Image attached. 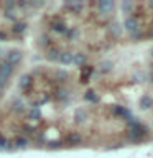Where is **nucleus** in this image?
I'll return each mask as SVG.
<instances>
[{
    "label": "nucleus",
    "instance_id": "nucleus-16",
    "mask_svg": "<svg viewBox=\"0 0 153 158\" xmlns=\"http://www.w3.org/2000/svg\"><path fill=\"white\" fill-rule=\"evenodd\" d=\"M12 30H13V33H23L25 30H27V23H23V22H15L13 23V27H12Z\"/></svg>",
    "mask_w": 153,
    "mask_h": 158
},
{
    "label": "nucleus",
    "instance_id": "nucleus-28",
    "mask_svg": "<svg viewBox=\"0 0 153 158\" xmlns=\"http://www.w3.org/2000/svg\"><path fill=\"white\" fill-rule=\"evenodd\" d=\"M56 77L59 79V81H64V79L68 77V73H66V71H58V73H56Z\"/></svg>",
    "mask_w": 153,
    "mask_h": 158
},
{
    "label": "nucleus",
    "instance_id": "nucleus-6",
    "mask_svg": "<svg viewBox=\"0 0 153 158\" xmlns=\"http://www.w3.org/2000/svg\"><path fill=\"white\" fill-rule=\"evenodd\" d=\"M13 68L10 63L7 61H3V63H0V77H5V79H8L10 76H12V73H13Z\"/></svg>",
    "mask_w": 153,
    "mask_h": 158
},
{
    "label": "nucleus",
    "instance_id": "nucleus-8",
    "mask_svg": "<svg viewBox=\"0 0 153 158\" xmlns=\"http://www.w3.org/2000/svg\"><path fill=\"white\" fill-rule=\"evenodd\" d=\"M114 114H115V115H118V117H123L125 120L132 117L130 110H127V109H125V107H122V106H115V107H114Z\"/></svg>",
    "mask_w": 153,
    "mask_h": 158
},
{
    "label": "nucleus",
    "instance_id": "nucleus-15",
    "mask_svg": "<svg viewBox=\"0 0 153 158\" xmlns=\"http://www.w3.org/2000/svg\"><path fill=\"white\" fill-rule=\"evenodd\" d=\"M87 61V56L84 53H77V54H74V63L77 64V66H84Z\"/></svg>",
    "mask_w": 153,
    "mask_h": 158
},
{
    "label": "nucleus",
    "instance_id": "nucleus-20",
    "mask_svg": "<svg viewBox=\"0 0 153 158\" xmlns=\"http://www.w3.org/2000/svg\"><path fill=\"white\" fill-rule=\"evenodd\" d=\"M84 97H86V101H92V102H97V101H99L97 94L94 92V91H87V92H86V96H84Z\"/></svg>",
    "mask_w": 153,
    "mask_h": 158
},
{
    "label": "nucleus",
    "instance_id": "nucleus-25",
    "mask_svg": "<svg viewBox=\"0 0 153 158\" xmlns=\"http://www.w3.org/2000/svg\"><path fill=\"white\" fill-rule=\"evenodd\" d=\"M91 73H92V68H91V66H89V68H84V71H82V81H84V82L89 81L87 77H89V74H91Z\"/></svg>",
    "mask_w": 153,
    "mask_h": 158
},
{
    "label": "nucleus",
    "instance_id": "nucleus-11",
    "mask_svg": "<svg viewBox=\"0 0 153 158\" xmlns=\"http://www.w3.org/2000/svg\"><path fill=\"white\" fill-rule=\"evenodd\" d=\"M109 31L112 33V36H120L122 35V25L120 23H110V27H109Z\"/></svg>",
    "mask_w": 153,
    "mask_h": 158
},
{
    "label": "nucleus",
    "instance_id": "nucleus-13",
    "mask_svg": "<svg viewBox=\"0 0 153 158\" xmlns=\"http://www.w3.org/2000/svg\"><path fill=\"white\" fill-rule=\"evenodd\" d=\"M51 28H53V31H56V33H64L66 35V31H68V27L63 22H54L51 25Z\"/></svg>",
    "mask_w": 153,
    "mask_h": 158
},
{
    "label": "nucleus",
    "instance_id": "nucleus-21",
    "mask_svg": "<svg viewBox=\"0 0 153 158\" xmlns=\"http://www.w3.org/2000/svg\"><path fill=\"white\" fill-rule=\"evenodd\" d=\"M86 117H87V115H86V112H84L82 109L76 112V122H77V123H82L84 120H86Z\"/></svg>",
    "mask_w": 153,
    "mask_h": 158
},
{
    "label": "nucleus",
    "instance_id": "nucleus-3",
    "mask_svg": "<svg viewBox=\"0 0 153 158\" xmlns=\"http://www.w3.org/2000/svg\"><path fill=\"white\" fill-rule=\"evenodd\" d=\"M97 8L101 13H110L114 8H115V2L114 0H99Z\"/></svg>",
    "mask_w": 153,
    "mask_h": 158
},
{
    "label": "nucleus",
    "instance_id": "nucleus-1",
    "mask_svg": "<svg viewBox=\"0 0 153 158\" xmlns=\"http://www.w3.org/2000/svg\"><path fill=\"white\" fill-rule=\"evenodd\" d=\"M128 135H130L132 140H140L142 137H145V135H147V128H145V127H142L140 123H137V125H133V127L130 128Z\"/></svg>",
    "mask_w": 153,
    "mask_h": 158
},
{
    "label": "nucleus",
    "instance_id": "nucleus-10",
    "mask_svg": "<svg viewBox=\"0 0 153 158\" xmlns=\"http://www.w3.org/2000/svg\"><path fill=\"white\" fill-rule=\"evenodd\" d=\"M59 54H61V51L58 48H49L46 53V58H48V61H58Z\"/></svg>",
    "mask_w": 153,
    "mask_h": 158
},
{
    "label": "nucleus",
    "instance_id": "nucleus-22",
    "mask_svg": "<svg viewBox=\"0 0 153 158\" xmlns=\"http://www.w3.org/2000/svg\"><path fill=\"white\" fill-rule=\"evenodd\" d=\"M112 69V63L110 61H102L101 63V71L102 73H109Z\"/></svg>",
    "mask_w": 153,
    "mask_h": 158
},
{
    "label": "nucleus",
    "instance_id": "nucleus-27",
    "mask_svg": "<svg viewBox=\"0 0 153 158\" xmlns=\"http://www.w3.org/2000/svg\"><path fill=\"white\" fill-rule=\"evenodd\" d=\"M5 18H8V20H17V17H15V10H5Z\"/></svg>",
    "mask_w": 153,
    "mask_h": 158
},
{
    "label": "nucleus",
    "instance_id": "nucleus-32",
    "mask_svg": "<svg viewBox=\"0 0 153 158\" xmlns=\"http://www.w3.org/2000/svg\"><path fill=\"white\" fill-rule=\"evenodd\" d=\"M150 7L153 8V0H150Z\"/></svg>",
    "mask_w": 153,
    "mask_h": 158
},
{
    "label": "nucleus",
    "instance_id": "nucleus-2",
    "mask_svg": "<svg viewBox=\"0 0 153 158\" xmlns=\"http://www.w3.org/2000/svg\"><path fill=\"white\" fill-rule=\"evenodd\" d=\"M23 54L20 49H10V51L7 53V63H10L12 66H15V64H18L20 61H22Z\"/></svg>",
    "mask_w": 153,
    "mask_h": 158
},
{
    "label": "nucleus",
    "instance_id": "nucleus-17",
    "mask_svg": "<svg viewBox=\"0 0 153 158\" xmlns=\"http://www.w3.org/2000/svg\"><path fill=\"white\" fill-rule=\"evenodd\" d=\"M28 117L31 118V120H38V118L41 117V110H39L38 107H35V109H31V110L28 112Z\"/></svg>",
    "mask_w": 153,
    "mask_h": 158
},
{
    "label": "nucleus",
    "instance_id": "nucleus-4",
    "mask_svg": "<svg viewBox=\"0 0 153 158\" xmlns=\"http://www.w3.org/2000/svg\"><path fill=\"white\" fill-rule=\"evenodd\" d=\"M123 27H125V30L130 35L137 33L138 31V22H137V18L135 17H127L125 22H123Z\"/></svg>",
    "mask_w": 153,
    "mask_h": 158
},
{
    "label": "nucleus",
    "instance_id": "nucleus-26",
    "mask_svg": "<svg viewBox=\"0 0 153 158\" xmlns=\"http://www.w3.org/2000/svg\"><path fill=\"white\" fill-rule=\"evenodd\" d=\"M5 10H15V7H17V2H13V0H8V2L3 3Z\"/></svg>",
    "mask_w": 153,
    "mask_h": 158
},
{
    "label": "nucleus",
    "instance_id": "nucleus-14",
    "mask_svg": "<svg viewBox=\"0 0 153 158\" xmlns=\"http://www.w3.org/2000/svg\"><path fill=\"white\" fill-rule=\"evenodd\" d=\"M151 106H153V99L150 96H143L140 99V107L142 109H150Z\"/></svg>",
    "mask_w": 153,
    "mask_h": 158
},
{
    "label": "nucleus",
    "instance_id": "nucleus-7",
    "mask_svg": "<svg viewBox=\"0 0 153 158\" xmlns=\"http://www.w3.org/2000/svg\"><path fill=\"white\" fill-rule=\"evenodd\" d=\"M31 84H33V77L30 76V74H23L22 77H20V81H18V86H20V89H30L31 87Z\"/></svg>",
    "mask_w": 153,
    "mask_h": 158
},
{
    "label": "nucleus",
    "instance_id": "nucleus-24",
    "mask_svg": "<svg viewBox=\"0 0 153 158\" xmlns=\"http://www.w3.org/2000/svg\"><path fill=\"white\" fill-rule=\"evenodd\" d=\"M76 35H77V30H76V28H68L66 36H68L69 40H74V38H76Z\"/></svg>",
    "mask_w": 153,
    "mask_h": 158
},
{
    "label": "nucleus",
    "instance_id": "nucleus-18",
    "mask_svg": "<svg viewBox=\"0 0 153 158\" xmlns=\"http://www.w3.org/2000/svg\"><path fill=\"white\" fill-rule=\"evenodd\" d=\"M122 10H123V13H130L132 10H133V3L132 2H128V0H125V2H122Z\"/></svg>",
    "mask_w": 153,
    "mask_h": 158
},
{
    "label": "nucleus",
    "instance_id": "nucleus-5",
    "mask_svg": "<svg viewBox=\"0 0 153 158\" xmlns=\"http://www.w3.org/2000/svg\"><path fill=\"white\" fill-rule=\"evenodd\" d=\"M58 61L63 64V66H69V64L74 63V53L72 51H63L61 54H59Z\"/></svg>",
    "mask_w": 153,
    "mask_h": 158
},
{
    "label": "nucleus",
    "instance_id": "nucleus-23",
    "mask_svg": "<svg viewBox=\"0 0 153 158\" xmlns=\"http://www.w3.org/2000/svg\"><path fill=\"white\" fill-rule=\"evenodd\" d=\"M54 97H56L58 101H61V99H66V97H68V91H64V89H58L56 94H54Z\"/></svg>",
    "mask_w": 153,
    "mask_h": 158
},
{
    "label": "nucleus",
    "instance_id": "nucleus-12",
    "mask_svg": "<svg viewBox=\"0 0 153 158\" xmlns=\"http://www.w3.org/2000/svg\"><path fill=\"white\" fill-rule=\"evenodd\" d=\"M64 7L69 8V10H71V12H74V13H77V12H81V10H82L84 5H82L81 2H68Z\"/></svg>",
    "mask_w": 153,
    "mask_h": 158
},
{
    "label": "nucleus",
    "instance_id": "nucleus-29",
    "mask_svg": "<svg viewBox=\"0 0 153 158\" xmlns=\"http://www.w3.org/2000/svg\"><path fill=\"white\" fill-rule=\"evenodd\" d=\"M39 44H41V46H48V44H49V38L46 36V35H43V36H41V41H39Z\"/></svg>",
    "mask_w": 153,
    "mask_h": 158
},
{
    "label": "nucleus",
    "instance_id": "nucleus-9",
    "mask_svg": "<svg viewBox=\"0 0 153 158\" xmlns=\"http://www.w3.org/2000/svg\"><path fill=\"white\" fill-rule=\"evenodd\" d=\"M66 142L69 145H79V143H81V135H79L77 132H71L66 135Z\"/></svg>",
    "mask_w": 153,
    "mask_h": 158
},
{
    "label": "nucleus",
    "instance_id": "nucleus-30",
    "mask_svg": "<svg viewBox=\"0 0 153 158\" xmlns=\"http://www.w3.org/2000/svg\"><path fill=\"white\" fill-rule=\"evenodd\" d=\"M13 106H15V110H17V112H22L23 110V104H22V101H15V104H13Z\"/></svg>",
    "mask_w": 153,
    "mask_h": 158
},
{
    "label": "nucleus",
    "instance_id": "nucleus-31",
    "mask_svg": "<svg viewBox=\"0 0 153 158\" xmlns=\"http://www.w3.org/2000/svg\"><path fill=\"white\" fill-rule=\"evenodd\" d=\"M5 40H7V35L3 31H0V41H5Z\"/></svg>",
    "mask_w": 153,
    "mask_h": 158
},
{
    "label": "nucleus",
    "instance_id": "nucleus-33",
    "mask_svg": "<svg viewBox=\"0 0 153 158\" xmlns=\"http://www.w3.org/2000/svg\"><path fill=\"white\" fill-rule=\"evenodd\" d=\"M151 56H153V48H151Z\"/></svg>",
    "mask_w": 153,
    "mask_h": 158
},
{
    "label": "nucleus",
    "instance_id": "nucleus-19",
    "mask_svg": "<svg viewBox=\"0 0 153 158\" xmlns=\"http://www.w3.org/2000/svg\"><path fill=\"white\" fill-rule=\"evenodd\" d=\"M15 145H17V148H25L28 145V140H27V138H23V137H18L17 140H15Z\"/></svg>",
    "mask_w": 153,
    "mask_h": 158
}]
</instances>
